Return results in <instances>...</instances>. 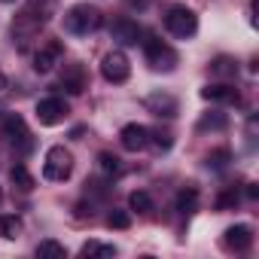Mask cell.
Masks as SVG:
<instances>
[{"label": "cell", "mask_w": 259, "mask_h": 259, "mask_svg": "<svg viewBox=\"0 0 259 259\" xmlns=\"http://www.w3.org/2000/svg\"><path fill=\"white\" fill-rule=\"evenodd\" d=\"M104 25V16L98 7L92 4H76L64 13V31L67 34H76V37H85V34H95L98 28Z\"/></svg>", "instance_id": "obj_1"}, {"label": "cell", "mask_w": 259, "mask_h": 259, "mask_svg": "<svg viewBox=\"0 0 259 259\" xmlns=\"http://www.w3.org/2000/svg\"><path fill=\"white\" fill-rule=\"evenodd\" d=\"M165 28H168V34H174L177 40H189V37H195V31H198V16H195L189 7H183V4H174V7L165 13Z\"/></svg>", "instance_id": "obj_2"}, {"label": "cell", "mask_w": 259, "mask_h": 259, "mask_svg": "<svg viewBox=\"0 0 259 259\" xmlns=\"http://www.w3.org/2000/svg\"><path fill=\"white\" fill-rule=\"evenodd\" d=\"M73 174V156L67 147H49L46 162H43V177L52 183H64Z\"/></svg>", "instance_id": "obj_3"}, {"label": "cell", "mask_w": 259, "mask_h": 259, "mask_svg": "<svg viewBox=\"0 0 259 259\" xmlns=\"http://www.w3.org/2000/svg\"><path fill=\"white\" fill-rule=\"evenodd\" d=\"M141 43H144V49H147V61H150L153 70H174L177 52H174L168 43H162L156 34H147V40H141Z\"/></svg>", "instance_id": "obj_4"}, {"label": "cell", "mask_w": 259, "mask_h": 259, "mask_svg": "<svg viewBox=\"0 0 259 259\" xmlns=\"http://www.w3.org/2000/svg\"><path fill=\"white\" fill-rule=\"evenodd\" d=\"M46 22L37 16V13H31V10H25V13H19L16 16V22H13V40L19 43V49L22 52H28V46H31V40L40 34V28H43Z\"/></svg>", "instance_id": "obj_5"}, {"label": "cell", "mask_w": 259, "mask_h": 259, "mask_svg": "<svg viewBox=\"0 0 259 259\" xmlns=\"http://www.w3.org/2000/svg\"><path fill=\"white\" fill-rule=\"evenodd\" d=\"M101 76H104L107 82H116V85L125 82L128 76H132V64H128V55L119 52V49L107 52L104 61H101Z\"/></svg>", "instance_id": "obj_6"}, {"label": "cell", "mask_w": 259, "mask_h": 259, "mask_svg": "<svg viewBox=\"0 0 259 259\" xmlns=\"http://www.w3.org/2000/svg\"><path fill=\"white\" fill-rule=\"evenodd\" d=\"M67 113H70V104H67L64 98H43V101L37 104V119H40V125H58V122L67 119Z\"/></svg>", "instance_id": "obj_7"}, {"label": "cell", "mask_w": 259, "mask_h": 259, "mask_svg": "<svg viewBox=\"0 0 259 259\" xmlns=\"http://www.w3.org/2000/svg\"><path fill=\"white\" fill-rule=\"evenodd\" d=\"M119 144L128 150V153H141L150 147V128L147 125H138V122H128L122 132H119Z\"/></svg>", "instance_id": "obj_8"}, {"label": "cell", "mask_w": 259, "mask_h": 259, "mask_svg": "<svg viewBox=\"0 0 259 259\" xmlns=\"http://www.w3.org/2000/svg\"><path fill=\"white\" fill-rule=\"evenodd\" d=\"M0 135H4L10 144H22L25 150H31V135H28V125L19 113H7L4 125H0Z\"/></svg>", "instance_id": "obj_9"}, {"label": "cell", "mask_w": 259, "mask_h": 259, "mask_svg": "<svg viewBox=\"0 0 259 259\" xmlns=\"http://www.w3.org/2000/svg\"><path fill=\"white\" fill-rule=\"evenodd\" d=\"M61 58H64V46H61L58 40H52V43H46V46L34 55V70H37V73H49V70H55V67L61 64Z\"/></svg>", "instance_id": "obj_10"}, {"label": "cell", "mask_w": 259, "mask_h": 259, "mask_svg": "<svg viewBox=\"0 0 259 259\" xmlns=\"http://www.w3.org/2000/svg\"><path fill=\"white\" fill-rule=\"evenodd\" d=\"M223 244H226V250L247 253V250H250V244H253V229H250V226H244V223L229 226V229H226V235H223Z\"/></svg>", "instance_id": "obj_11"}, {"label": "cell", "mask_w": 259, "mask_h": 259, "mask_svg": "<svg viewBox=\"0 0 259 259\" xmlns=\"http://www.w3.org/2000/svg\"><path fill=\"white\" fill-rule=\"evenodd\" d=\"M85 85H89L85 67L76 64V61H73V64H64V70H61V89H64L67 95H82Z\"/></svg>", "instance_id": "obj_12"}, {"label": "cell", "mask_w": 259, "mask_h": 259, "mask_svg": "<svg viewBox=\"0 0 259 259\" xmlns=\"http://www.w3.org/2000/svg\"><path fill=\"white\" fill-rule=\"evenodd\" d=\"M141 37H144V31L135 19H116L113 22V40H119L122 46H138Z\"/></svg>", "instance_id": "obj_13"}, {"label": "cell", "mask_w": 259, "mask_h": 259, "mask_svg": "<svg viewBox=\"0 0 259 259\" xmlns=\"http://www.w3.org/2000/svg\"><path fill=\"white\" fill-rule=\"evenodd\" d=\"M144 104H147V110L156 113V116H165V119L177 116V98L168 95V92H153V95L144 98Z\"/></svg>", "instance_id": "obj_14"}, {"label": "cell", "mask_w": 259, "mask_h": 259, "mask_svg": "<svg viewBox=\"0 0 259 259\" xmlns=\"http://www.w3.org/2000/svg\"><path fill=\"white\" fill-rule=\"evenodd\" d=\"M201 98L204 101H217V104H238L241 101L238 89L235 85H226V82H213V85L201 89Z\"/></svg>", "instance_id": "obj_15"}, {"label": "cell", "mask_w": 259, "mask_h": 259, "mask_svg": "<svg viewBox=\"0 0 259 259\" xmlns=\"http://www.w3.org/2000/svg\"><path fill=\"white\" fill-rule=\"evenodd\" d=\"M37 256L40 259H64L67 256V247L58 244V241H52V238H46V241L37 244Z\"/></svg>", "instance_id": "obj_16"}, {"label": "cell", "mask_w": 259, "mask_h": 259, "mask_svg": "<svg viewBox=\"0 0 259 259\" xmlns=\"http://www.w3.org/2000/svg\"><path fill=\"white\" fill-rule=\"evenodd\" d=\"M195 207H198V189H195V186L180 189V192H177V210H180V213H192Z\"/></svg>", "instance_id": "obj_17"}, {"label": "cell", "mask_w": 259, "mask_h": 259, "mask_svg": "<svg viewBox=\"0 0 259 259\" xmlns=\"http://www.w3.org/2000/svg\"><path fill=\"white\" fill-rule=\"evenodd\" d=\"M10 180H13L22 192H31V189H34V177H31V171H28L25 165H13V168H10Z\"/></svg>", "instance_id": "obj_18"}, {"label": "cell", "mask_w": 259, "mask_h": 259, "mask_svg": "<svg viewBox=\"0 0 259 259\" xmlns=\"http://www.w3.org/2000/svg\"><path fill=\"white\" fill-rule=\"evenodd\" d=\"M128 207L138 210V213H150V210H153V198H150V192H144V189L132 192V195H128Z\"/></svg>", "instance_id": "obj_19"}, {"label": "cell", "mask_w": 259, "mask_h": 259, "mask_svg": "<svg viewBox=\"0 0 259 259\" xmlns=\"http://www.w3.org/2000/svg\"><path fill=\"white\" fill-rule=\"evenodd\" d=\"M98 171H101L104 177H116V174L122 171V165H119V159H116L113 153H101V156H98Z\"/></svg>", "instance_id": "obj_20"}, {"label": "cell", "mask_w": 259, "mask_h": 259, "mask_svg": "<svg viewBox=\"0 0 259 259\" xmlns=\"http://www.w3.org/2000/svg\"><path fill=\"white\" fill-rule=\"evenodd\" d=\"M226 128V116L223 113H207L198 119V132H223Z\"/></svg>", "instance_id": "obj_21"}, {"label": "cell", "mask_w": 259, "mask_h": 259, "mask_svg": "<svg viewBox=\"0 0 259 259\" xmlns=\"http://www.w3.org/2000/svg\"><path fill=\"white\" fill-rule=\"evenodd\" d=\"M210 70H213L217 76H235V73H238V61L229 58V55H220V58L210 64Z\"/></svg>", "instance_id": "obj_22"}, {"label": "cell", "mask_w": 259, "mask_h": 259, "mask_svg": "<svg viewBox=\"0 0 259 259\" xmlns=\"http://www.w3.org/2000/svg\"><path fill=\"white\" fill-rule=\"evenodd\" d=\"M22 232V220L19 217H0V238H19Z\"/></svg>", "instance_id": "obj_23"}, {"label": "cell", "mask_w": 259, "mask_h": 259, "mask_svg": "<svg viewBox=\"0 0 259 259\" xmlns=\"http://www.w3.org/2000/svg\"><path fill=\"white\" fill-rule=\"evenodd\" d=\"M79 253L82 256H116V247L113 244H101V241H89V244H82Z\"/></svg>", "instance_id": "obj_24"}, {"label": "cell", "mask_w": 259, "mask_h": 259, "mask_svg": "<svg viewBox=\"0 0 259 259\" xmlns=\"http://www.w3.org/2000/svg\"><path fill=\"white\" fill-rule=\"evenodd\" d=\"M107 226L110 229H128L132 226V213L128 210H110L107 213Z\"/></svg>", "instance_id": "obj_25"}, {"label": "cell", "mask_w": 259, "mask_h": 259, "mask_svg": "<svg viewBox=\"0 0 259 259\" xmlns=\"http://www.w3.org/2000/svg\"><path fill=\"white\" fill-rule=\"evenodd\" d=\"M229 159H232V153H229V150L223 147V150H213V153L207 156V165H210L213 171H223V168L229 165Z\"/></svg>", "instance_id": "obj_26"}, {"label": "cell", "mask_w": 259, "mask_h": 259, "mask_svg": "<svg viewBox=\"0 0 259 259\" xmlns=\"http://www.w3.org/2000/svg\"><path fill=\"white\" fill-rule=\"evenodd\" d=\"M150 141L156 144V150H171V144H174V138H171V132H150Z\"/></svg>", "instance_id": "obj_27"}, {"label": "cell", "mask_w": 259, "mask_h": 259, "mask_svg": "<svg viewBox=\"0 0 259 259\" xmlns=\"http://www.w3.org/2000/svg\"><path fill=\"white\" fill-rule=\"evenodd\" d=\"M235 204H238V192L235 189H229V192H223L217 198V210H226V207H235Z\"/></svg>", "instance_id": "obj_28"}, {"label": "cell", "mask_w": 259, "mask_h": 259, "mask_svg": "<svg viewBox=\"0 0 259 259\" xmlns=\"http://www.w3.org/2000/svg\"><path fill=\"white\" fill-rule=\"evenodd\" d=\"M259 195V189H256V183H247V198H256Z\"/></svg>", "instance_id": "obj_29"}, {"label": "cell", "mask_w": 259, "mask_h": 259, "mask_svg": "<svg viewBox=\"0 0 259 259\" xmlns=\"http://www.w3.org/2000/svg\"><path fill=\"white\" fill-rule=\"evenodd\" d=\"M7 85H10V79H7V73H0V92H4Z\"/></svg>", "instance_id": "obj_30"}, {"label": "cell", "mask_w": 259, "mask_h": 259, "mask_svg": "<svg viewBox=\"0 0 259 259\" xmlns=\"http://www.w3.org/2000/svg\"><path fill=\"white\" fill-rule=\"evenodd\" d=\"M0 4H16V0H0Z\"/></svg>", "instance_id": "obj_31"}, {"label": "cell", "mask_w": 259, "mask_h": 259, "mask_svg": "<svg viewBox=\"0 0 259 259\" xmlns=\"http://www.w3.org/2000/svg\"><path fill=\"white\" fill-rule=\"evenodd\" d=\"M0 201H4V192H0Z\"/></svg>", "instance_id": "obj_32"}]
</instances>
